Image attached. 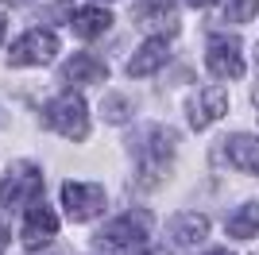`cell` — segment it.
<instances>
[{
    "mask_svg": "<svg viewBox=\"0 0 259 255\" xmlns=\"http://www.w3.org/2000/svg\"><path fill=\"white\" fill-rule=\"evenodd\" d=\"M166 58H170V47H166V39H147L140 47V51L132 54V62H128V74L132 77H151L155 70H162L166 66Z\"/></svg>",
    "mask_w": 259,
    "mask_h": 255,
    "instance_id": "cell-11",
    "label": "cell"
},
{
    "mask_svg": "<svg viewBox=\"0 0 259 255\" xmlns=\"http://www.w3.org/2000/svg\"><path fill=\"white\" fill-rule=\"evenodd\" d=\"M205 62L213 70V77L236 81V77H244V42L236 35H213L209 51H205Z\"/></svg>",
    "mask_w": 259,
    "mask_h": 255,
    "instance_id": "cell-7",
    "label": "cell"
},
{
    "mask_svg": "<svg viewBox=\"0 0 259 255\" xmlns=\"http://www.w3.org/2000/svg\"><path fill=\"white\" fill-rule=\"evenodd\" d=\"M186 4H194V8H205V4H213V0H186Z\"/></svg>",
    "mask_w": 259,
    "mask_h": 255,
    "instance_id": "cell-20",
    "label": "cell"
},
{
    "mask_svg": "<svg viewBox=\"0 0 259 255\" xmlns=\"http://www.w3.org/2000/svg\"><path fill=\"white\" fill-rule=\"evenodd\" d=\"M4 247H8V232L0 228V255H4Z\"/></svg>",
    "mask_w": 259,
    "mask_h": 255,
    "instance_id": "cell-19",
    "label": "cell"
},
{
    "mask_svg": "<svg viewBox=\"0 0 259 255\" xmlns=\"http://www.w3.org/2000/svg\"><path fill=\"white\" fill-rule=\"evenodd\" d=\"M70 27H74L81 39H97V35H105L108 27H112V16H108L105 8H77L74 16H70Z\"/></svg>",
    "mask_w": 259,
    "mask_h": 255,
    "instance_id": "cell-15",
    "label": "cell"
},
{
    "mask_svg": "<svg viewBox=\"0 0 259 255\" xmlns=\"http://www.w3.org/2000/svg\"><path fill=\"white\" fill-rule=\"evenodd\" d=\"M108 77V66L101 62V58H93V54H74L70 62L62 66V81H70V85H97V81H105Z\"/></svg>",
    "mask_w": 259,
    "mask_h": 255,
    "instance_id": "cell-12",
    "label": "cell"
},
{
    "mask_svg": "<svg viewBox=\"0 0 259 255\" xmlns=\"http://www.w3.org/2000/svg\"><path fill=\"white\" fill-rule=\"evenodd\" d=\"M205 236H209V221L201 212H178L170 221V240L178 247H197L205 244Z\"/></svg>",
    "mask_w": 259,
    "mask_h": 255,
    "instance_id": "cell-13",
    "label": "cell"
},
{
    "mask_svg": "<svg viewBox=\"0 0 259 255\" xmlns=\"http://www.w3.org/2000/svg\"><path fill=\"white\" fill-rule=\"evenodd\" d=\"M128 255H140V251H128Z\"/></svg>",
    "mask_w": 259,
    "mask_h": 255,
    "instance_id": "cell-23",
    "label": "cell"
},
{
    "mask_svg": "<svg viewBox=\"0 0 259 255\" xmlns=\"http://www.w3.org/2000/svg\"><path fill=\"white\" fill-rule=\"evenodd\" d=\"M43 120L58 132V136L74 139V143L89 136V108H85V101L77 93H62V97H54V101H47Z\"/></svg>",
    "mask_w": 259,
    "mask_h": 255,
    "instance_id": "cell-3",
    "label": "cell"
},
{
    "mask_svg": "<svg viewBox=\"0 0 259 255\" xmlns=\"http://www.w3.org/2000/svg\"><path fill=\"white\" fill-rule=\"evenodd\" d=\"M151 232V212L147 209H132L124 217H116L112 224H105L97 232V247L101 251H136Z\"/></svg>",
    "mask_w": 259,
    "mask_h": 255,
    "instance_id": "cell-2",
    "label": "cell"
},
{
    "mask_svg": "<svg viewBox=\"0 0 259 255\" xmlns=\"http://www.w3.org/2000/svg\"><path fill=\"white\" fill-rule=\"evenodd\" d=\"M43 193V170L35 162H16L8 166L4 182H0V201L4 205H35Z\"/></svg>",
    "mask_w": 259,
    "mask_h": 255,
    "instance_id": "cell-4",
    "label": "cell"
},
{
    "mask_svg": "<svg viewBox=\"0 0 259 255\" xmlns=\"http://www.w3.org/2000/svg\"><path fill=\"white\" fill-rule=\"evenodd\" d=\"M225 155L240 174H259V139L255 136H244V132H240V136L225 139Z\"/></svg>",
    "mask_w": 259,
    "mask_h": 255,
    "instance_id": "cell-14",
    "label": "cell"
},
{
    "mask_svg": "<svg viewBox=\"0 0 259 255\" xmlns=\"http://www.w3.org/2000/svg\"><path fill=\"white\" fill-rule=\"evenodd\" d=\"M259 16V0H225V20L232 23H248Z\"/></svg>",
    "mask_w": 259,
    "mask_h": 255,
    "instance_id": "cell-18",
    "label": "cell"
},
{
    "mask_svg": "<svg viewBox=\"0 0 259 255\" xmlns=\"http://www.w3.org/2000/svg\"><path fill=\"white\" fill-rule=\"evenodd\" d=\"M132 20L143 23V27H162L166 35L178 31V20H174V0H136Z\"/></svg>",
    "mask_w": 259,
    "mask_h": 255,
    "instance_id": "cell-10",
    "label": "cell"
},
{
    "mask_svg": "<svg viewBox=\"0 0 259 255\" xmlns=\"http://www.w3.org/2000/svg\"><path fill=\"white\" fill-rule=\"evenodd\" d=\"M54 54H58V35H54V31H43V27H35V31L20 35V39L12 42L8 62H12V66H47Z\"/></svg>",
    "mask_w": 259,
    "mask_h": 255,
    "instance_id": "cell-6",
    "label": "cell"
},
{
    "mask_svg": "<svg viewBox=\"0 0 259 255\" xmlns=\"http://www.w3.org/2000/svg\"><path fill=\"white\" fill-rule=\"evenodd\" d=\"M205 255H232L228 247H217V251H205Z\"/></svg>",
    "mask_w": 259,
    "mask_h": 255,
    "instance_id": "cell-21",
    "label": "cell"
},
{
    "mask_svg": "<svg viewBox=\"0 0 259 255\" xmlns=\"http://www.w3.org/2000/svg\"><path fill=\"white\" fill-rule=\"evenodd\" d=\"M101 112H105L108 124H124V120H128L136 108H132V101H128L124 93H108V97H105V105H101Z\"/></svg>",
    "mask_w": 259,
    "mask_h": 255,
    "instance_id": "cell-17",
    "label": "cell"
},
{
    "mask_svg": "<svg viewBox=\"0 0 259 255\" xmlns=\"http://www.w3.org/2000/svg\"><path fill=\"white\" fill-rule=\"evenodd\" d=\"M132 143H136V174H140V186L151 190L170 170V159H174V151H178V132L162 128V124H151V128H143L140 139H132Z\"/></svg>",
    "mask_w": 259,
    "mask_h": 255,
    "instance_id": "cell-1",
    "label": "cell"
},
{
    "mask_svg": "<svg viewBox=\"0 0 259 255\" xmlns=\"http://www.w3.org/2000/svg\"><path fill=\"white\" fill-rule=\"evenodd\" d=\"M0 124H4V116H0Z\"/></svg>",
    "mask_w": 259,
    "mask_h": 255,
    "instance_id": "cell-24",
    "label": "cell"
},
{
    "mask_svg": "<svg viewBox=\"0 0 259 255\" xmlns=\"http://www.w3.org/2000/svg\"><path fill=\"white\" fill-rule=\"evenodd\" d=\"M54 236H58V217H54V209L35 201L31 209H27V217H23V244H27V251L47 247Z\"/></svg>",
    "mask_w": 259,
    "mask_h": 255,
    "instance_id": "cell-8",
    "label": "cell"
},
{
    "mask_svg": "<svg viewBox=\"0 0 259 255\" xmlns=\"http://www.w3.org/2000/svg\"><path fill=\"white\" fill-rule=\"evenodd\" d=\"M225 112H228V93L221 85H205V89L190 101V124H194L197 132H205L209 124H217Z\"/></svg>",
    "mask_w": 259,
    "mask_h": 255,
    "instance_id": "cell-9",
    "label": "cell"
},
{
    "mask_svg": "<svg viewBox=\"0 0 259 255\" xmlns=\"http://www.w3.org/2000/svg\"><path fill=\"white\" fill-rule=\"evenodd\" d=\"M4 27H8V23H4V16H0V39H4Z\"/></svg>",
    "mask_w": 259,
    "mask_h": 255,
    "instance_id": "cell-22",
    "label": "cell"
},
{
    "mask_svg": "<svg viewBox=\"0 0 259 255\" xmlns=\"http://www.w3.org/2000/svg\"><path fill=\"white\" fill-rule=\"evenodd\" d=\"M62 205L70 221H93V217L105 212V186H97V182H66Z\"/></svg>",
    "mask_w": 259,
    "mask_h": 255,
    "instance_id": "cell-5",
    "label": "cell"
},
{
    "mask_svg": "<svg viewBox=\"0 0 259 255\" xmlns=\"http://www.w3.org/2000/svg\"><path fill=\"white\" fill-rule=\"evenodd\" d=\"M255 232H259V201H248V205H240V209L228 217V236L251 240Z\"/></svg>",
    "mask_w": 259,
    "mask_h": 255,
    "instance_id": "cell-16",
    "label": "cell"
}]
</instances>
